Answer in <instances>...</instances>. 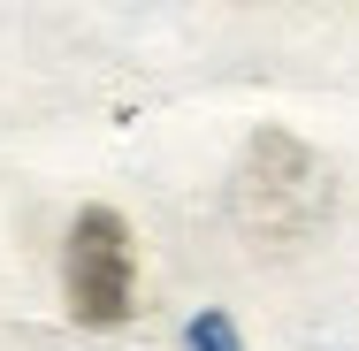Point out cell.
Listing matches in <instances>:
<instances>
[{
  "instance_id": "cell-1",
  "label": "cell",
  "mask_w": 359,
  "mask_h": 351,
  "mask_svg": "<svg viewBox=\"0 0 359 351\" xmlns=\"http://www.w3.org/2000/svg\"><path fill=\"white\" fill-rule=\"evenodd\" d=\"M237 221L268 245H290V237H313L329 221V168L313 145H298L290 130H260L245 168H237V191H229Z\"/></svg>"
},
{
  "instance_id": "cell-2",
  "label": "cell",
  "mask_w": 359,
  "mask_h": 351,
  "mask_svg": "<svg viewBox=\"0 0 359 351\" xmlns=\"http://www.w3.org/2000/svg\"><path fill=\"white\" fill-rule=\"evenodd\" d=\"M62 282H69V313L84 329H115L138 298V260H130V229L115 207H84L62 252Z\"/></svg>"
},
{
  "instance_id": "cell-3",
  "label": "cell",
  "mask_w": 359,
  "mask_h": 351,
  "mask_svg": "<svg viewBox=\"0 0 359 351\" xmlns=\"http://www.w3.org/2000/svg\"><path fill=\"white\" fill-rule=\"evenodd\" d=\"M184 351H245V344H237V321L229 313H199L184 329Z\"/></svg>"
}]
</instances>
